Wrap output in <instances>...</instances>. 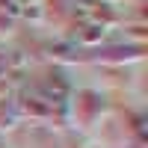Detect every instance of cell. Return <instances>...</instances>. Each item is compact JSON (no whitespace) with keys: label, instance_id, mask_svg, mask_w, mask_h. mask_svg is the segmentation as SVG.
<instances>
[]
</instances>
